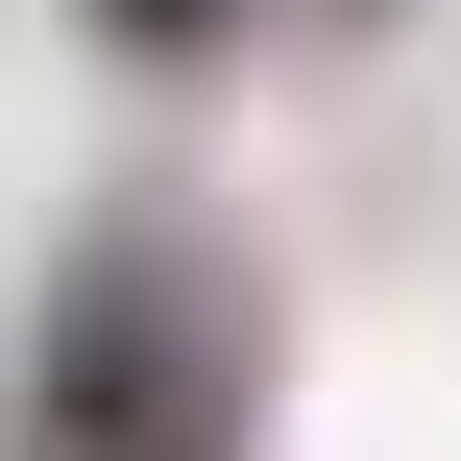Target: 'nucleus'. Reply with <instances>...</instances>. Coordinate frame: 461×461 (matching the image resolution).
<instances>
[{
  "instance_id": "1",
  "label": "nucleus",
  "mask_w": 461,
  "mask_h": 461,
  "mask_svg": "<svg viewBox=\"0 0 461 461\" xmlns=\"http://www.w3.org/2000/svg\"><path fill=\"white\" fill-rule=\"evenodd\" d=\"M24 461H243V340H219V267L170 219H97L49 340H24Z\"/></svg>"
},
{
  "instance_id": "3",
  "label": "nucleus",
  "mask_w": 461,
  "mask_h": 461,
  "mask_svg": "<svg viewBox=\"0 0 461 461\" xmlns=\"http://www.w3.org/2000/svg\"><path fill=\"white\" fill-rule=\"evenodd\" d=\"M340 24H413V0H340Z\"/></svg>"
},
{
  "instance_id": "2",
  "label": "nucleus",
  "mask_w": 461,
  "mask_h": 461,
  "mask_svg": "<svg viewBox=\"0 0 461 461\" xmlns=\"http://www.w3.org/2000/svg\"><path fill=\"white\" fill-rule=\"evenodd\" d=\"M73 24H97V49H122V73H219V49H243V24H267V0H73Z\"/></svg>"
}]
</instances>
